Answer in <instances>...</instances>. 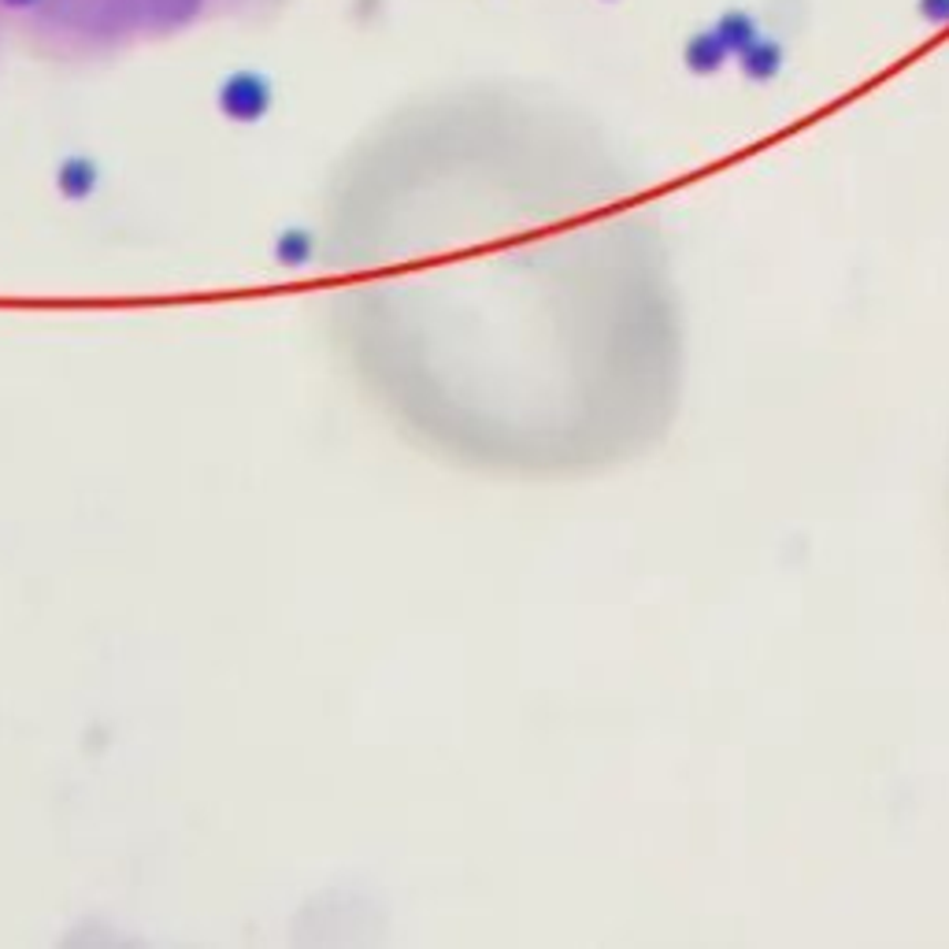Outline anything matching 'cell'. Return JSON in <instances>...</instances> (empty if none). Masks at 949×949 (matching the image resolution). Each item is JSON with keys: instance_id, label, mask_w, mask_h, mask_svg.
<instances>
[{"instance_id": "6da1fadb", "label": "cell", "mask_w": 949, "mask_h": 949, "mask_svg": "<svg viewBox=\"0 0 949 949\" xmlns=\"http://www.w3.org/2000/svg\"><path fill=\"white\" fill-rule=\"evenodd\" d=\"M331 334L413 446L512 482L646 457L687 383V326L638 234L572 189L504 178L408 205L334 257Z\"/></svg>"}]
</instances>
